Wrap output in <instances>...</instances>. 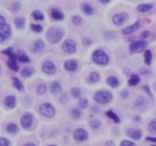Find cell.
Returning <instances> with one entry per match:
<instances>
[{"mask_svg": "<svg viewBox=\"0 0 156 146\" xmlns=\"http://www.w3.org/2000/svg\"><path fill=\"white\" fill-rule=\"evenodd\" d=\"M63 35L64 31L62 29L56 27H50L46 33V37L49 43L56 44L62 40Z\"/></svg>", "mask_w": 156, "mask_h": 146, "instance_id": "6da1fadb", "label": "cell"}, {"mask_svg": "<svg viewBox=\"0 0 156 146\" xmlns=\"http://www.w3.org/2000/svg\"><path fill=\"white\" fill-rule=\"evenodd\" d=\"M92 59L96 64L105 65L109 62V56L102 50H97L93 53Z\"/></svg>", "mask_w": 156, "mask_h": 146, "instance_id": "7a4b0ae2", "label": "cell"}, {"mask_svg": "<svg viewBox=\"0 0 156 146\" xmlns=\"http://www.w3.org/2000/svg\"><path fill=\"white\" fill-rule=\"evenodd\" d=\"M94 100L99 104H107L109 103L113 98V95L111 93L105 91H99L94 94Z\"/></svg>", "mask_w": 156, "mask_h": 146, "instance_id": "3957f363", "label": "cell"}, {"mask_svg": "<svg viewBox=\"0 0 156 146\" xmlns=\"http://www.w3.org/2000/svg\"><path fill=\"white\" fill-rule=\"evenodd\" d=\"M39 111L42 116L51 118L55 115V108L50 103H44L40 105Z\"/></svg>", "mask_w": 156, "mask_h": 146, "instance_id": "277c9868", "label": "cell"}, {"mask_svg": "<svg viewBox=\"0 0 156 146\" xmlns=\"http://www.w3.org/2000/svg\"><path fill=\"white\" fill-rule=\"evenodd\" d=\"M45 47L46 46L44 41L41 39H37L30 44V50L31 53L37 54V53H40L41 52H42L45 49Z\"/></svg>", "mask_w": 156, "mask_h": 146, "instance_id": "5b68a950", "label": "cell"}, {"mask_svg": "<svg viewBox=\"0 0 156 146\" xmlns=\"http://www.w3.org/2000/svg\"><path fill=\"white\" fill-rule=\"evenodd\" d=\"M146 47H147V43L145 41H136V42H132L129 46V50L133 53H141L146 50Z\"/></svg>", "mask_w": 156, "mask_h": 146, "instance_id": "8992f818", "label": "cell"}, {"mask_svg": "<svg viewBox=\"0 0 156 146\" xmlns=\"http://www.w3.org/2000/svg\"><path fill=\"white\" fill-rule=\"evenodd\" d=\"M129 19V15L125 12L118 13L113 17V22L117 26H122Z\"/></svg>", "mask_w": 156, "mask_h": 146, "instance_id": "52a82bcc", "label": "cell"}, {"mask_svg": "<svg viewBox=\"0 0 156 146\" xmlns=\"http://www.w3.org/2000/svg\"><path fill=\"white\" fill-rule=\"evenodd\" d=\"M62 48L66 53H73L76 50V43L73 40L68 39L62 43Z\"/></svg>", "mask_w": 156, "mask_h": 146, "instance_id": "ba28073f", "label": "cell"}, {"mask_svg": "<svg viewBox=\"0 0 156 146\" xmlns=\"http://www.w3.org/2000/svg\"><path fill=\"white\" fill-rule=\"evenodd\" d=\"M11 27L9 24H4L0 27V43L4 42L11 35Z\"/></svg>", "mask_w": 156, "mask_h": 146, "instance_id": "9c48e42d", "label": "cell"}, {"mask_svg": "<svg viewBox=\"0 0 156 146\" xmlns=\"http://www.w3.org/2000/svg\"><path fill=\"white\" fill-rule=\"evenodd\" d=\"M42 70L47 75H53L56 71V66L52 61H46L42 65Z\"/></svg>", "mask_w": 156, "mask_h": 146, "instance_id": "30bf717a", "label": "cell"}, {"mask_svg": "<svg viewBox=\"0 0 156 146\" xmlns=\"http://www.w3.org/2000/svg\"><path fill=\"white\" fill-rule=\"evenodd\" d=\"M33 123V116L29 113H25L21 118V125L24 129H28Z\"/></svg>", "mask_w": 156, "mask_h": 146, "instance_id": "8fae6325", "label": "cell"}, {"mask_svg": "<svg viewBox=\"0 0 156 146\" xmlns=\"http://www.w3.org/2000/svg\"><path fill=\"white\" fill-rule=\"evenodd\" d=\"M88 132L83 129H77L73 132V137L75 140L78 141H83L88 138Z\"/></svg>", "mask_w": 156, "mask_h": 146, "instance_id": "7c38bea8", "label": "cell"}, {"mask_svg": "<svg viewBox=\"0 0 156 146\" xmlns=\"http://www.w3.org/2000/svg\"><path fill=\"white\" fill-rule=\"evenodd\" d=\"M126 134L129 137L134 140H140L143 137V132L141 129H129L126 131Z\"/></svg>", "mask_w": 156, "mask_h": 146, "instance_id": "4fadbf2b", "label": "cell"}, {"mask_svg": "<svg viewBox=\"0 0 156 146\" xmlns=\"http://www.w3.org/2000/svg\"><path fill=\"white\" fill-rule=\"evenodd\" d=\"M140 21L138 20L136 22L134 23L133 24H131V25L128 26V27H125L122 30V33L124 35H128V34H130V33H133L135 32L136 30H138V28L140 27Z\"/></svg>", "mask_w": 156, "mask_h": 146, "instance_id": "5bb4252c", "label": "cell"}, {"mask_svg": "<svg viewBox=\"0 0 156 146\" xmlns=\"http://www.w3.org/2000/svg\"><path fill=\"white\" fill-rule=\"evenodd\" d=\"M78 63L75 59H68L64 62V68L68 71H74L77 69Z\"/></svg>", "mask_w": 156, "mask_h": 146, "instance_id": "9a60e30c", "label": "cell"}, {"mask_svg": "<svg viewBox=\"0 0 156 146\" xmlns=\"http://www.w3.org/2000/svg\"><path fill=\"white\" fill-rule=\"evenodd\" d=\"M4 103L7 107L10 108V109H13V108L15 107V105H16V98L13 95L7 96L5 98Z\"/></svg>", "mask_w": 156, "mask_h": 146, "instance_id": "2e32d148", "label": "cell"}, {"mask_svg": "<svg viewBox=\"0 0 156 146\" xmlns=\"http://www.w3.org/2000/svg\"><path fill=\"white\" fill-rule=\"evenodd\" d=\"M50 15H51L52 18L54 19L55 21H61L64 18V15L62 14V12L61 11H59V9H52Z\"/></svg>", "mask_w": 156, "mask_h": 146, "instance_id": "e0dca14e", "label": "cell"}, {"mask_svg": "<svg viewBox=\"0 0 156 146\" xmlns=\"http://www.w3.org/2000/svg\"><path fill=\"white\" fill-rule=\"evenodd\" d=\"M107 83L111 88H115L119 87V85H120V81L115 76H110V77H108L107 78Z\"/></svg>", "mask_w": 156, "mask_h": 146, "instance_id": "ac0fdd59", "label": "cell"}, {"mask_svg": "<svg viewBox=\"0 0 156 146\" xmlns=\"http://www.w3.org/2000/svg\"><path fill=\"white\" fill-rule=\"evenodd\" d=\"M16 56H17V59L18 61L21 62H30V59L29 57L27 56V55L24 53L23 50H18L16 53Z\"/></svg>", "mask_w": 156, "mask_h": 146, "instance_id": "d6986e66", "label": "cell"}, {"mask_svg": "<svg viewBox=\"0 0 156 146\" xmlns=\"http://www.w3.org/2000/svg\"><path fill=\"white\" fill-rule=\"evenodd\" d=\"M50 91L53 94H57L62 91V85L58 82H54L51 84Z\"/></svg>", "mask_w": 156, "mask_h": 146, "instance_id": "ffe728a7", "label": "cell"}, {"mask_svg": "<svg viewBox=\"0 0 156 146\" xmlns=\"http://www.w3.org/2000/svg\"><path fill=\"white\" fill-rule=\"evenodd\" d=\"M34 69L32 67H24L21 71V75L24 78H29L34 73Z\"/></svg>", "mask_w": 156, "mask_h": 146, "instance_id": "44dd1931", "label": "cell"}, {"mask_svg": "<svg viewBox=\"0 0 156 146\" xmlns=\"http://www.w3.org/2000/svg\"><path fill=\"white\" fill-rule=\"evenodd\" d=\"M6 130L10 134H16L18 132V130H19V129H18V126L16 123H11L7 125V126H6Z\"/></svg>", "mask_w": 156, "mask_h": 146, "instance_id": "7402d4cb", "label": "cell"}, {"mask_svg": "<svg viewBox=\"0 0 156 146\" xmlns=\"http://www.w3.org/2000/svg\"><path fill=\"white\" fill-rule=\"evenodd\" d=\"M140 82V78L138 75L133 74L130 75L129 81H128V84L130 86H135V85H138Z\"/></svg>", "mask_w": 156, "mask_h": 146, "instance_id": "603a6c76", "label": "cell"}, {"mask_svg": "<svg viewBox=\"0 0 156 146\" xmlns=\"http://www.w3.org/2000/svg\"><path fill=\"white\" fill-rule=\"evenodd\" d=\"M152 53L151 50H146L144 53V62L147 65H150L152 63Z\"/></svg>", "mask_w": 156, "mask_h": 146, "instance_id": "cb8c5ba5", "label": "cell"}, {"mask_svg": "<svg viewBox=\"0 0 156 146\" xmlns=\"http://www.w3.org/2000/svg\"><path fill=\"white\" fill-rule=\"evenodd\" d=\"M2 53L5 54L6 56H9V59H13V60H17V56L15 53L13 52V48L12 47H9V48L6 49V50H3Z\"/></svg>", "mask_w": 156, "mask_h": 146, "instance_id": "d4e9b609", "label": "cell"}, {"mask_svg": "<svg viewBox=\"0 0 156 146\" xmlns=\"http://www.w3.org/2000/svg\"><path fill=\"white\" fill-rule=\"evenodd\" d=\"M70 116L73 120H79L82 116V111L78 108H73L70 110Z\"/></svg>", "mask_w": 156, "mask_h": 146, "instance_id": "484cf974", "label": "cell"}, {"mask_svg": "<svg viewBox=\"0 0 156 146\" xmlns=\"http://www.w3.org/2000/svg\"><path fill=\"white\" fill-rule=\"evenodd\" d=\"M152 5L151 4H140L137 6V10L140 12H147L152 9Z\"/></svg>", "mask_w": 156, "mask_h": 146, "instance_id": "4316f807", "label": "cell"}, {"mask_svg": "<svg viewBox=\"0 0 156 146\" xmlns=\"http://www.w3.org/2000/svg\"><path fill=\"white\" fill-rule=\"evenodd\" d=\"M7 65L10 69L14 71H18L19 70V66L17 64V60H13V59H9L7 62Z\"/></svg>", "mask_w": 156, "mask_h": 146, "instance_id": "83f0119b", "label": "cell"}, {"mask_svg": "<svg viewBox=\"0 0 156 146\" xmlns=\"http://www.w3.org/2000/svg\"><path fill=\"white\" fill-rule=\"evenodd\" d=\"M31 16L36 21H44V15L41 11L35 10L31 13Z\"/></svg>", "mask_w": 156, "mask_h": 146, "instance_id": "f1b7e54d", "label": "cell"}, {"mask_svg": "<svg viewBox=\"0 0 156 146\" xmlns=\"http://www.w3.org/2000/svg\"><path fill=\"white\" fill-rule=\"evenodd\" d=\"M82 12L85 14H86L87 15H92L94 10H93V8L88 3H85V4H82Z\"/></svg>", "mask_w": 156, "mask_h": 146, "instance_id": "f546056e", "label": "cell"}, {"mask_svg": "<svg viewBox=\"0 0 156 146\" xmlns=\"http://www.w3.org/2000/svg\"><path fill=\"white\" fill-rule=\"evenodd\" d=\"M106 115L107 116L109 117L110 119L113 120L115 123H119L120 122V118L118 117V116L115 113L113 112L112 110H108L106 112Z\"/></svg>", "mask_w": 156, "mask_h": 146, "instance_id": "4dcf8cb0", "label": "cell"}, {"mask_svg": "<svg viewBox=\"0 0 156 146\" xmlns=\"http://www.w3.org/2000/svg\"><path fill=\"white\" fill-rule=\"evenodd\" d=\"M12 84H13V86L16 88L18 91H22L24 86H23L22 83L21 82V81L18 78H12Z\"/></svg>", "mask_w": 156, "mask_h": 146, "instance_id": "1f68e13d", "label": "cell"}, {"mask_svg": "<svg viewBox=\"0 0 156 146\" xmlns=\"http://www.w3.org/2000/svg\"><path fill=\"white\" fill-rule=\"evenodd\" d=\"M14 23H15L17 28L22 29L24 27V25H25V20L22 18H15Z\"/></svg>", "mask_w": 156, "mask_h": 146, "instance_id": "d6a6232c", "label": "cell"}, {"mask_svg": "<svg viewBox=\"0 0 156 146\" xmlns=\"http://www.w3.org/2000/svg\"><path fill=\"white\" fill-rule=\"evenodd\" d=\"M71 94L74 98H80L81 95H82V91H81L80 88L75 87V88H73L71 89Z\"/></svg>", "mask_w": 156, "mask_h": 146, "instance_id": "836d02e7", "label": "cell"}, {"mask_svg": "<svg viewBox=\"0 0 156 146\" xmlns=\"http://www.w3.org/2000/svg\"><path fill=\"white\" fill-rule=\"evenodd\" d=\"M47 91V86L45 85V84L42 83L40 84L39 85L37 88V93L40 95H42V94H44Z\"/></svg>", "mask_w": 156, "mask_h": 146, "instance_id": "e575fe53", "label": "cell"}, {"mask_svg": "<svg viewBox=\"0 0 156 146\" xmlns=\"http://www.w3.org/2000/svg\"><path fill=\"white\" fill-rule=\"evenodd\" d=\"M99 79H100V75H99L98 73L96 72V71L91 72V74H90L89 78H88V80L90 81L91 83H95V82H97Z\"/></svg>", "mask_w": 156, "mask_h": 146, "instance_id": "d590c367", "label": "cell"}, {"mask_svg": "<svg viewBox=\"0 0 156 146\" xmlns=\"http://www.w3.org/2000/svg\"><path fill=\"white\" fill-rule=\"evenodd\" d=\"M101 125V122L99 120H92L89 122V126L92 129H98Z\"/></svg>", "mask_w": 156, "mask_h": 146, "instance_id": "8d00e7d4", "label": "cell"}, {"mask_svg": "<svg viewBox=\"0 0 156 146\" xmlns=\"http://www.w3.org/2000/svg\"><path fill=\"white\" fill-rule=\"evenodd\" d=\"M72 21H73V23L75 25L80 26L82 24V22H83V19L79 15H74V16L72 17Z\"/></svg>", "mask_w": 156, "mask_h": 146, "instance_id": "74e56055", "label": "cell"}, {"mask_svg": "<svg viewBox=\"0 0 156 146\" xmlns=\"http://www.w3.org/2000/svg\"><path fill=\"white\" fill-rule=\"evenodd\" d=\"M78 105H79L80 109H85L88 107V100L86 98H81L79 99V102H78Z\"/></svg>", "mask_w": 156, "mask_h": 146, "instance_id": "f35d334b", "label": "cell"}, {"mask_svg": "<svg viewBox=\"0 0 156 146\" xmlns=\"http://www.w3.org/2000/svg\"><path fill=\"white\" fill-rule=\"evenodd\" d=\"M149 130L152 133H156V119H153L149 122L148 125Z\"/></svg>", "mask_w": 156, "mask_h": 146, "instance_id": "ab89813d", "label": "cell"}, {"mask_svg": "<svg viewBox=\"0 0 156 146\" xmlns=\"http://www.w3.org/2000/svg\"><path fill=\"white\" fill-rule=\"evenodd\" d=\"M21 8V5L19 2H14L12 5V11L14 13H16V12H19V10Z\"/></svg>", "mask_w": 156, "mask_h": 146, "instance_id": "60d3db41", "label": "cell"}, {"mask_svg": "<svg viewBox=\"0 0 156 146\" xmlns=\"http://www.w3.org/2000/svg\"><path fill=\"white\" fill-rule=\"evenodd\" d=\"M146 103V99L144 98L143 97H140L136 99L135 102V106H144Z\"/></svg>", "mask_w": 156, "mask_h": 146, "instance_id": "b9f144b4", "label": "cell"}, {"mask_svg": "<svg viewBox=\"0 0 156 146\" xmlns=\"http://www.w3.org/2000/svg\"><path fill=\"white\" fill-rule=\"evenodd\" d=\"M30 28L33 31L37 32V33H40L43 30V27L40 24H30Z\"/></svg>", "mask_w": 156, "mask_h": 146, "instance_id": "7bdbcfd3", "label": "cell"}, {"mask_svg": "<svg viewBox=\"0 0 156 146\" xmlns=\"http://www.w3.org/2000/svg\"><path fill=\"white\" fill-rule=\"evenodd\" d=\"M120 146H136V144L133 141H129V140H123L120 143Z\"/></svg>", "mask_w": 156, "mask_h": 146, "instance_id": "ee69618b", "label": "cell"}, {"mask_svg": "<svg viewBox=\"0 0 156 146\" xmlns=\"http://www.w3.org/2000/svg\"><path fill=\"white\" fill-rule=\"evenodd\" d=\"M10 141L5 138H0V146H9Z\"/></svg>", "mask_w": 156, "mask_h": 146, "instance_id": "f6af8a7d", "label": "cell"}, {"mask_svg": "<svg viewBox=\"0 0 156 146\" xmlns=\"http://www.w3.org/2000/svg\"><path fill=\"white\" fill-rule=\"evenodd\" d=\"M129 95V90L127 89H123V91H121V94H120V96L123 99H126Z\"/></svg>", "mask_w": 156, "mask_h": 146, "instance_id": "bcb514c9", "label": "cell"}, {"mask_svg": "<svg viewBox=\"0 0 156 146\" xmlns=\"http://www.w3.org/2000/svg\"><path fill=\"white\" fill-rule=\"evenodd\" d=\"M91 43H92V41H91V39H89V38L85 37L82 40V44H83L84 46L88 47V46L91 45Z\"/></svg>", "mask_w": 156, "mask_h": 146, "instance_id": "7dc6e473", "label": "cell"}, {"mask_svg": "<svg viewBox=\"0 0 156 146\" xmlns=\"http://www.w3.org/2000/svg\"><path fill=\"white\" fill-rule=\"evenodd\" d=\"M67 100H68V96H67V94H62L60 96V100H59L60 103H62V104H65L67 102Z\"/></svg>", "mask_w": 156, "mask_h": 146, "instance_id": "c3c4849f", "label": "cell"}, {"mask_svg": "<svg viewBox=\"0 0 156 146\" xmlns=\"http://www.w3.org/2000/svg\"><path fill=\"white\" fill-rule=\"evenodd\" d=\"M115 35H116V33H114V31H106L105 33V37L110 38V39H111V38L114 37Z\"/></svg>", "mask_w": 156, "mask_h": 146, "instance_id": "681fc988", "label": "cell"}, {"mask_svg": "<svg viewBox=\"0 0 156 146\" xmlns=\"http://www.w3.org/2000/svg\"><path fill=\"white\" fill-rule=\"evenodd\" d=\"M149 36H150V31L149 30H145L141 34V36L143 39H146V38L149 37Z\"/></svg>", "mask_w": 156, "mask_h": 146, "instance_id": "f907efd6", "label": "cell"}, {"mask_svg": "<svg viewBox=\"0 0 156 146\" xmlns=\"http://www.w3.org/2000/svg\"><path fill=\"white\" fill-rule=\"evenodd\" d=\"M146 139L149 141H152V142L156 143V137H146Z\"/></svg>", "mask_w": 156, "mask_h": 146, "instance_id": "816d5d0a", "label": "cell"}, {"mask_svg": "<svg viewBox=\"0 0 156 146\" xmlns=\"http://www.w3.org/2000/svg\"><path fill=\"white\" fill-rule=\"evenodd\" d=\"M4 24H5V19L4 17L0 15V27L2 25H3Z\"/></svg>", "mask_w": 156, "mask_h": 146, "instance_id": "f5cc1de1", "label": "cell"}, {"mask_svg": "<svg viewBox=\"0 0 156 146\" xmlns=\"http://www.w3.org/2000/svg\"><path fill=\"white\" fill-rule=\"evenodd\" d=\"M143 88H144L145 91H146V92H147L148 94H149V95H150V96H152V92H151V91H150V89H149V86H144V87H143Z\"/></svg>", "mask_w": 156, "mask_h": 146, "instance_id": "db71d44e", "label": "cell"}, {"mask_svg": "<svg viewBox=\"0 0 156 146\" xmlns=\"http://www.w3.org/2000/svg\"><path fill=\"white\" fill-rule=\"evenodd\" d=\"M105 146H115V144L113 141H108L105 143Z\"/></svg>", "mask_w": 156, "mask_h": 146, "instance_id": "11a10c76", "label": "cell"}, {"mask_svg": "<svg viewBox=\"0 0 156 146\" xmlns=\"http://www.w3.org/2000/svg\"><path fill=\"white\" fill-rule=\"evenodd\" d=\"M110 1L111 0H100L101 2L103 3V4H108V3L110 2Z\"/></svg>", "mask_w": 156, "mask_h": 146, "instance_id": "9f6ffc18", "label": "cell"}, {"mask_svg": "<svg viewBox=\"0 0 156 146\" xmlns=\"http://www.w3.org/2000/svg\"><path fill=\"white\" fill-rule=\"evenodd\" d=\"M24 146H36V145H35V144H34V143H32V142H28V143H27V144H24Z\"/></svg>", "mask_w": 156, "mask_h": 146, "instance_id": "6f0895ef", "label": "cell"}, {"mask_svg": "<svg viewBox=\"0 0 156 146\" xmlns=\"http://www.w3.org/2000/svg\"><path fill=\"white\" fill-rule=\"evenodd\" d=\"M133 120L134 121H140V116H135L134 117V119H133Z\"/></svg>", "mask_w": 156, "mask_h": 146, "instance_id": "680465c9", "label": "cell"}, {"mask_svg": "<svg viewBox=\"0 0 156 146\" xmlns=\"http://www.w3.org/2000/svg\"><path fill=\"white\" fill-rule=\"evenodd\" d=\"M135 39H136V37L133 36H131V37H129V40H131V41H133H133L135 40Z\"/></svg>", "mask_w": 156, "mask_h": 146, "instance_id": "91938a15", "label": "cell"}, {"mask_svg": "<svg viewBox=\"0 0 156 146\" xmlns=\"http://www.w3.org/2000/svg\"><path fill=\"white\" fill-rule=\"evenodd\" d=\"M48 146H57V145H55V144H50V145Z\"/></svg>", "mask_w": 156, "mask_h": 146, "instance_id": "94428289", "label": "cell"}, {"mask_svg": "<svg viewBox=\"0 0 156 146\" xmlns=\"http://www.w3.org/2000/svg\"><path fill=\"white\" fill-rule=\"evenodd\" d=\"M150 146H156V144H152V145H150Z\"/></svg>", "mask_w": 156, "mask_h": 146, "instance_id": "6125c7cd", "label": "cell"}]
</instances>
